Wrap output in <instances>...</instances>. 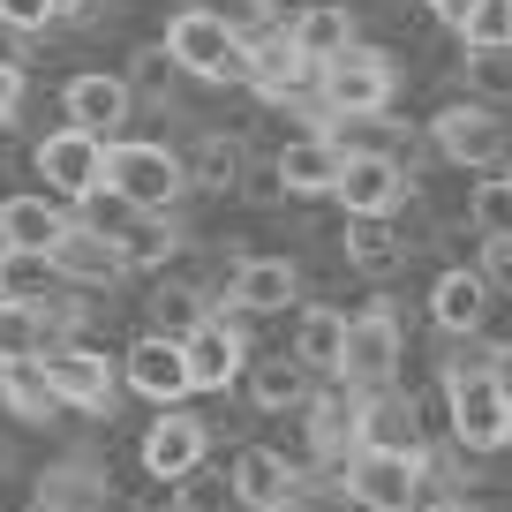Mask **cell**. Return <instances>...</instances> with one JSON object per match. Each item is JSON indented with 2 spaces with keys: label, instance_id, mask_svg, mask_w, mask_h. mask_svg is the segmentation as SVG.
<instances>
[{
  "label": "cell",
  "instance_id": "obj_1",
  "mask_svg": "<svg viewBox=\"0 0 512 512\" xmlns=\"http://www.w3.org/2000/svg\"><path fill=\"white\" fill-rule=\"evenodd\" d=\"M347 497L369 512H422L437 497V467L430 452H377V445H354L347 452Z\"/></svg>",
  "mask_w": 512,
  "mask_h": 512
},
{
  "label": "cell",
  "instance_id": "obj_2",
  "mask_svg": "<svg viewBox=\"0 0 512 512\" xmlns=\"http://www.w3.org/2000/svg\"><path fill=\"white\" fill-rule=\"evenodd\" d=\"M166 53L196 83H249V38L226 23V8H181L166 23Z\"/></svg>",
  "mask_w": 512,
  "mask_h": 512
},
{
  "label": "cell",
  "instance_id": "obj_3",
  "mask_svg": "<svg viewBox=\"0 0 512 512\" xmlns=\"http://www.w3.org/2000/svg\"><path fill=\"white\" fill-rule=\"evenodd\" d=\"M106 189L128 211H174L189 196V159H174L166 144H136V136H113L106 144Z\"/></svg>",
  "mask_w": 512,
  "mask_h": 512
},
{
  "label": "cell",
  "instance_id": "obj_4",
  "mask_svg": "<svg viewBox=\"0 0 512 512\" xmlns=\"http://www.w3.org/2000/svg\"><path fill=\"white\" fill-rule=\"evenodd\" d=\"M445 415H452V445L460 452H497L512 445V384L497 369H475V377H445Z\"/></svg>",
  "mask_w": 512,
  "mask_h": 512
},
{
  "label": "cell",
  "instance_id": "obj_5",
  "mask_svg": "<svg viewBox=\"0 0 512 512\" xmlns=\"http://www.w3.org/2000/svg\"><path fill=\"white\" fill-rule=\"evenodd\" d=\"M317 91H324V106H332V121H377V113L392 106V91H400V68L377 46H347V53L324 61Z\"/></svg>",
  "mask_w": 512,
  "mask_h": 512
},
{
  "label": "cell",
  "instance_id": "obj_6",
  "mask_svg": "<svg viewBox=\"0 0 512 512\" xmlns=\"http://www.w3.org/2000/svg\"><path fill=\"white\" fill-rule=\"evenodd\" d=\"M400 362H407V339H400V317H392L384 302H369L362 317H347L339 384H354V392H384V384H400Z\"/></svg>",
  "mask_w": 512,
  "mask_h": 512
},
{
  "label": "cell",
  "instance_id": "obj_7",
  "mask_svg": "<svg viewBox=\"0 0 512 512\" xmlns=\"http://www.w3.org/2000/svg\"><path fill=\"white\" fill-rule=\"evenodd\" d=\"M38 181H46V196H61V204H91V196L106 189V136L61 121L46 144H38Z\"/></svg>",
  "mask_w": 512,
  "mask_h": 512
},
{
  "label": "cell",
  "instance_id": "obj_8",
  "mask_svg": "<svg viewBox=\"0 0 512 512\" xmlns=\"http://www.w3.org/2000/svg\"><path fill=\"white\" fill-rule=\"evenodd\" d=\"M38 362H46L61 407H76V415H113V400H121V362H106V354L83 347V339H61V347H46Z\"/></svg>",
  "mask_w": 512,
  "mask_h": 512
},
{
  "label": "cell",
  "instance_id": "obj_9",
  "mask_svg": "<svg viewBox=\"0 0 512 512\" xmlns=\"http://www.w3.org/2000/svg\"><path fill=\"white\" fill-rule=\"evenodd\" d=\"M241 324H249V309L226 302V309H211V317L196 324L189 339H181V354H189V384H196V392H226V384L249 369V339H241Z\"/></svg>",
  "mask_w": 512,
  "mask_h": 512
},
{
  "label": "cell",
  "instance_id": "obj_10",
  "mask_svg": "<svg viewBox=\"0 0 512 512\" xmlns=\"http://www.w3.org/2000/svg\"><path fill=\"white\" fill-rule=\"evenodd\" d=\"M53 272H61L68 287H91V294L121 287V279H128L121 234H106V226H91V219H68V234L53 241Z\"/></svg>",
  "mask_w": 512,
  "mask_h": 512
},
{
  "label": "cell",
  "instance_id": "obj_11",
  "mask_svg": "<svg viewBox=\"0 0 512 512\" xmlns=\"http://www.w3.org/2000/svg\"><path fill=\"white\" fill-rule=\"evenodd\" d=\"M121 384L136 392V400H151V407H181L196 392L189 384V354H181V339H166V332H144L121 354Z\"/></svg>",
  "mask_w": 512,
  "mask_h": 512
},
{
  "label": "cell",
  "instance_id": "obj_12",
  "mask_svg": "<svg viewBox=\"0 0 512 512\" xmlns=\"http://www.w3.org/2000/svg\"><path fill=\"white\" fill-rule=\"evenodd\" d=\"M136 460H144V475L181 482L189 467H204V460H211V422H204V415H189V407H159V422L144 430Z\"/></svg>",
  "mask_w": 512,
  "mask_h": 512
},
{
  "label": "cell",
  "instance_id": "obj_13",
  "mask_svg": "<svg viewBox=\"0 0 512 512\" xmlns=\"http://www.w3.org/2000/svg\"><path fill=\"white\" fill-rule=\"evenodd\" d=\"M430 144L445 151L452 166H475V174H490V166L505 159L512 136H505V121H497V113L475 98V106H445V113H437V121H430Z\"/></svg>",
  "mask_w": 512,
  "mask_h": 512
},
{
  "label": "cell",
  "instance_id": "obj_14",
  "mask_svg": "<svg viewBox=\"0 0 512 512\" xmlns=\"http://www.w3.org/2000/svg\"><path fill=\"white\" fill-rule=\"evenodd\" d=\"M317 76H324V68L287 38V23H279V31H264V38H249V91H264L272 106H287V98L317 91Z\"/></svg>",
  "mask_w": 512,
  "mask_h": 512
},
{
  "label": "cell",
  "instance_id": "obj_15",
  "mask_svg": "<svg viewBox=\"0 0 512 512\" xmlns=\"http://www.w3.org/2000/svg\"><path fill=\"white\" fill-rule=\"evenodd\" d=\"M226 475H234V505H249V512H287L294 490H302V467L272 445H241L226 460Z\"/></svg>",
  "mask_w": 512,
  "mask_h": 512
},
{
  "label": "cell",
  "instance_id": "obj_16",
  "mask_svg": "<svg viewBox=\"0 0 512 512\" xmlns=\"http://www.w3.org/2000/svg\"><path fill=\"white\" fill-rule=\"evenodd\" d=\"M61 113L76 128H91V136H121V121L136 113V91H128V76H106V68H83V76L61 83Z\"/></svg>",
  "mask_w": 512,
  "mask_h": 512
},
{
  "label": "cell",
  "instance_id": "obj_17",
  "mask_svg": "<svg viewBox=\"0 0 512 512\" xmlns=\"http://www.w3.org/2000/svg\"><path fill=\"white\" fill-rule=\"evenodd\" d=\"M339 204L347 211H384V219H392V211L407 204V166L392 159V151H347V159H339Z\"/></svg>",
  "mask_w": 512,
  "mask_h": 512
},
{
  "label": "cell",
  "instance_id": "obj_18",
  "mask_svg": "<svg viewBox=\"0 0 512 512\" xmlns=\"http://www.w3.org/2000/svg\"><path fill=\"white\" fill-rule=\"evenodd\" d=\"M362 445L377 452H430V422H422V400L384 384V392H362Z\"/></svg>",
  "mask_w": 512,
  "mask_h": 512
},
{
  "label": "cell",
  "instance_id": "obj_19",
  "mask_svg": "<svg viewBox=\"0 0 512 512\" xmlns=\"http://www.w3.org/2000/svg\"><path fill=\"white\" fill-rule=\"evenodd\" d=\"M38 505L46 512H113V475L91 460V452H68V460H53L46 475H38Z\"/></svg>",
  "mask_w": 512,
  "mask_h": 512
},
{
  "label": "cell",
  "instance_id": "obj_20",
  "mask_svg": "<svg viewBox=\"0 0 512 512\" xmlns=\"http://www.w3.org/2000/svg\"><path fill=\"white\" fill-rule=\"evenodd\" d=\"M302 415H309L302 437H309V452H317V460H339L347 445H362V392H354V384L332 377V392H309Z\"/></svg>",
  "mask_w": 512,
  "mask_h": 512
},
{
  "label": "cell",
  "instance_id": "obj_21",
  "mask_svg": "<svg viewBox=\"0 0 512 512\" xmlns=\"http://www.w3.org/2000/svg\"><path fill=\"white\" fill-rule=\"evenodd\" d=\"M339 159H347V144L317 128V136H294V144L279 151L272 174H279V189H287V196H332L339 189Z\"/></svg>",
  "mask_w": 512,
  "mask_h": 512
},
{
  "label": "cell",
  "instance_id": "obj_22",
  "mask_svg": "<svg viewBox=\"0 0 512 512\" xmlns=\"http://www.w3.org/2000/svg\"><path fill=\"white\" fill-rule=\"evenodd\" d=\"M294 294H302V272L287 256H241L234 279H226V302H241L249 317H279Z\"/></svg>",
  "mask_w": 512,
  "mask_h": 512
},
{
  "label": "cell",
  "instance_id": "obj_23",
  "mask_svg": "<svg viewBox=\"0 0 512 512\" xmlns=\"http://www.w3.org/2000/svg\"><path fill=\"white\" fill-rule=\"evenodd\" d=\"M0 407H8V415H16L23 430H53V422L68 415L38 354H31V362H0Z\"/></svg>",
  "mask_w": 512,
  "mask_h": 512
},
{
  "label": "cell",
  "instance_id": "obj_24",
  "mask_svg": "<svg viewBox=\"0 0 512 512\" xmlns=\"http://www.w3.org/2000/svg\"><path fill=\"white\" fill-rule=\"evenodd\" d=\"M309 377H317V369H309L302 354H264V362L241 369V384H249V400L264 407V415H302L309 407Z\"/></svg>",
  "mask_w": 512,
  "mask_h": 512
},
{
  "label": "cell",
  "instance_id": "obj_25",
  "mask_svg": "<svg viewBox=\"0 0 512 512\" xmlns=\"http://www.w3.org/2000/svg\"><path fill=\"white\" fill-rule=\"evenodd\" d=\"M482 317H490V279H482V272H445L430 287V324H437V332L475 339Z\"/></svg>",
  "mask_w": 512,
  "mask_h": 512
},
{
  "label": "cell",
  "instance_id": "obj_26",
  "mask_svg": "<svg viewBox=\"0 0 512 512\" xmlns=\"http://www.w3.org/2000/svg\"><path fill=\"white\" fill-rule=\"evenodd\" d=\"M0 234H8V249H46L53 256V241L68 234L61 196H8L0 204Z\"/></svg>",
  "mask_w": 512,
  "mask_h": 512
},
{
  "label": "cell",
  "instance_id": "obj_27",
  "mask_svg": "<svg viewBox=\"0 0 512 512\" xmlns=\"http://www.w3.org/2000/svg\"><path fill=\"white\" fill-rule=\"evenodd\" d=\"M287 38H294V46H302L309 61L324 68L332 53H347V46H354V16L339 8V0H317V8H302V16L287 23Z\"/></svg>",
  "mask_w": 512,
  "mask_h": 512
},
{
  "label": "cell",
  "instance_id": "obj_28",
  "mask_svg": "<svg viewBox=\"0 0 512 512\" xmlns=\"http://www.w3.org/2000/svg\"><path fill=\"white\" fill-rule=\"evenodd\" d=\"M347 264L369 272V279H384L392 264H400V234H392L384 211H347Z\"/></svg>",
  "mask_w": 512,
  "mask_h": 512
},
{
  "label": "cell",
  "instance_id": "obj_29",
  "mask_svg": "<svg viewBox=\"0 0 512 512\" xmlns=\"http://www.w3.org/2000/svg\"><path fill=\"white\" fill-rule=\"evenodd\" d=\"M294 354H302L317 377H339V354H347V317L339 309H302V324H294Z\"/></svg>",
  "mask_w": 512,
  "mask_h": 512
},
{
  "label": "cell",
  "instance_id": "obj_30",
  "mask_svg": "<svg viewBox=\"0 0 512 512\" xmlns=\"http://www.w3.org/2000/svg\"><path fill=\"white\" fill-rule=\"evenodd\" d=\"M61 272H53L46 249H0V294L8 302H53Z\"/></svg>",
  "mask_w": 512,
  "mask_h": 512
},
{
  "label": "cell",
  "instance_id": "obj_31",
  "mask_svg": "<svg viewBox=\"0 0 512 512\" xmlns=\"http://www.w3.org/2000/svg\"><path fill=\"white\" fill-rule=\"evenodd\" d=\"M241 174H249V159H241L234 136H204L196 159H189V189H204V196H234Z\"/></svg>",
  "mask_w": 512,
  "mask_h": 512
},
{
  "label": "cell",
  "instance_id": "obj_32",
  "mask_svg": "<svg viewBox=\"0 0 512 512\" xmlns=\"http://www.w3.org/2000/svg\"><path fill=\"white\" fill-rule=\"evenodd\" d=\"M121 256H128V272H159L166 256H174V226H166V211H128Z\"/></svg>",
  "mask_w": 512,
  "mask_h": 512
},
{
  "label": "cell",
  "instance_id": "obj_33",
  "mask_svg": "<svg viewBox=\"0 0 512 512\" xmlns=\"http://www.w3.org/2000/svg\"><path fill=\"white\" fill-rule=\"evenodd\" d=\"M204 317H211V309H204V294H196L189 279H159V294H151V332H166V339H189Z\"/></svg>",
  "mask_w": 512,
  "mask_h": 512
},
{
  "label": "cell",
  "instance_id": "obj_34",
  "mask_svg": "<svg viewBox=\"0 0 512 512\" xmlns=\"http://www.w3.org/2000/svg\"><path fill=\"white\" fill-rule=\"evenodd\" d=\"M31 354H46V317H38V302L0 294V362H31Z\"/></svg>",
  "mask_w": 512,
  "mask_h": 512
},
{
  "label": "cell",
  "instance_id": "obj_35",
  "mask_svg": "<svg viewBox=\"0 0 512 512\" xmlns=\"http://www.w3.org/2000/svg\"><path fill=\"white\" fill-rule=\"evenodd\" d=\"M174 512H234V475L226 467H189V475L174 482Z\"/></svg>",
  "mask_w": 512,
  "mask_h": 512
},
{
  "label": "cell",
  "instance_id": "obj_36",
  "mask_svg": "<svg viewBox=\"0 0 512 512\" xmlns=\"http://www.w3.org/2000/svg\"><path fill=\"white\" fill-rule=\"evenodd\" d=\"M460 38H467V53L512 46V0H475V8H467V23H460Z\"/></svg>",
  "mask_w": 512,
  "mask_h": 512
},
{
  "label": "cell",
  "instance_id": "obj_37",
  "mask_svg": "<svg viewBox=\"0 0 512 512\" xmlns=\"http://www.w3.org/2000/svg\"><path fill=\"white\" fill-rule=\"evenodd\" d=\"M467 211H475V234H512V174H490Z\"/></svg>",
  "mask_w": 512,
  "mask_h": 512
},
{
  "label": "cell",
  "instance_id": "obj_38",
  "mask_svg": "<svg viewBox=\"0 0 512 512\" xmlns=\"http://www.w3.org/2000/svg\"><path fill=\"white\" fill-rule=\"evenodd\" d=\"M181 76V61L166 46H136V61H128V91H151V98H166V83Z\"/></svg>",
  "mask_w": 512,
  "mask_h": 512
},
{
  "label": "cell",
  "instance_id": "obj_39",
  "mask_svg": "<svg viewBox=\"0 0 512 512\" xmlns=\"http://www.w3.org/2000/svg\"><path fill=\"white\" fill-rule=\"evenodd\" d=\"M0 23L31 38V31H46V23H61V16H53V0H0Z\"/></svg>",
  "mask_w": 512,
  "mask_h": 512
},
{
  "label": "cell",
  "instance_id": "obj_40",
  "mask_svg": "<svg viewBox=\"0 0 512 512\" xmlns=\"http://www.w3.org/2000/svg\"><path fill=\"white\" fill-rule=\"evenodd\" d=\"M490 287H512V234H482V264H475Z\"/></svg>",
  "mask_w": 512,
  "mask_h": 512
},
{
  "label": "cell",
  "instance_id": "obj_41",
  "mask_svg": "<svg viewBox=\"0 0 512 512\" xmlns=\"http://www.w3.org/2000/svg\"><path fill=\"white\" fill-rule=\"evenodd\" d=\"M467 76L482 83V91H512V46H497V53H475V68Z\"/></svg>",
  "mask_w": 512,
  "mask_h": 512
},
{
  "label": "cell",
  "instance_id": "obj_42",
  "mask_svg": "<svg viewBox=\"0 0 512 512\" xmlns=\"http://www.w3.org/2000/svg\"><path fill=\"white\" fill-rule=\"evenodd\" d=\"M23 91H31V83H23V61H0V128L23 113Z\"/></svg>",
  "mask_w": 512,
  "mask_h": 512
},
{
  "label": "cell",
  "instance_id": "obj_43",
  "mask_svg": "<svg viewBox=\"0 0 512 512\" xmlns=\"http://www.w3.org/2000/svg\"><path fill=\"white\" fill-rule=\"evenodd\" d=\"M422 512H490V505H482V497H460V490H437Z\"/></svg>",
  "mask_w": 512,
  "mask_h": 512
},
{
  "label": "cell",
  "instance_id": "obj_44",
  "mask_svg": "<svg viewBox=\"0 0 512 512\" xmlns=\"http://www.w3.org/2000/svg\"><path fill=\"white\" fill-rule=\"evenodd\" d=\"M467 8H475V0H430V16H437V23H452V31L467 23Z\"/></svg>",
  "mask_w": 512,
  "mask_h": 512
},
{
  "label": "cell",
  "instance_id": "obj_45",
  "mask_svg": "<svg viewBox=\"0 0 512 512\" xmlns=\"http://www.w3.org/2000/svg\"><path fill=\"white\" fill-rule=\"evenodd\" d=\"M91 8H98V0H53V16H68V23H83Z\"/></svg>",
  "mask_w": 512,
  "mask_h": 512
},
{
  "label": "cell",
  "instance_id": "obj_46",
  "mask_svg": "<svg viewBox=\"0 0 512 512\" xmlns=\"http://www.w3.org/2000/svg\"><path fill=\"white\" fill-rule=\"evenodd\" d=\"M23 512H46V505H38V497H31V505H23Z\"/></svg>",
  "mask_w": 512,
  "mask_h": 512
},
{
  "label": "cell",
  "instance_id": "obj_47",
  "mask_svg": "<svg viewBox=\"0 0 512 512\" xmlns=\"http://www.w3.org/2000/svg\"><path fill=\"white\" fill-rule=\"evenodd\" d=\"M294 8H317V0H294Z\"/></svg>",
  "mask_w": 512,
  "mask_h": 512
},
{
  "label": "cell",
  "instance_id": "obj_48",
  "mask_svg": "<svg viewBox=\"0 0 512 512\" xmlns=\"http://www.w3.org/2000/svg\"><path fill=\"white\" fill-rule=\"evenodd\" d=\"M0 249H8V234H0Z\"/></svg>",
  "mask_w": 512,
  "mask_h": 512
},
{
  "label": "cell",
  "instance_id": "obj_49",
  "mask_svg": "<svg viewBox=\"0 0 512 512\" xmlns=\"http://www.w3.org/2000/svg\"><path fill=\"white\" fill-rule=\"evenodd\" d=\"M234 512H249V505H234Z\"/></svg>",
  "mask_w": 512,
  "mask_h": 512
},
{
  "label": "cell",
  "instance_id": "obj_50",
  "mask_svg": "<svg viewBox=\"0 0 512 512\" xmlns=\"http://www.w3.org/2000/svg\"><path fill=\"white\" fill-rule=\"evenodd\" d=\"M505 302H512V287H505Z\"/></svg>",
  "mask_w": 512,
  "mask_h": 512
}]
</instances>
